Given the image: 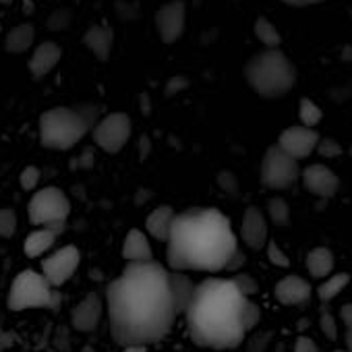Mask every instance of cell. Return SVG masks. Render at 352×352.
I'll list each match as a JSON object with an SVG mask.
<instances>
[{
  "mask_svg": "<svg viewBox=\"0 0 352 352\" xmlns=\"http://www.w3.org/2000/svg\"><path fill=\"white\" fill-rule=\"evenodd\" d=\"M245 79L257 96L276 100L294 87L296 69L280 48H265L245 65Z\"/></svg>",
  "mask_w": 352,
  "mask_h": 352,
  "instance_id": "obj_5",
  "label": "cell"
},
{
  "mask_svg": "<svg viewBox=\"0 0 352 352\" xmlns=\"http://www.w3.org/2000/svg\"><path fill=\"white\" fill-rule=\"evenodd\" d=\"M174 220H176V212L168 206H160L155 208L147 220H145V230L151 239L160 241V243H168L170 239V232H172V226H174Z\"/></svg>",
  "mask_w": 352,
  "mask_h": 352,
  "instance_id": "obj_21",
  "label": "cell"
},
{
  "mask_svg": "<svg viewBox=\"0 0 352 352\" xmlns=\"http://www.w3.org/2000/svg\"><path fill=\"white\" fill-rule=\"evenodd\" d=\"M298 116H300V122H302V126H309V129H315L319 122H321V116H323V112H321V108L313 102V100H309V98H302L300 100V106H298Z\"/></svg>",
  "mask_w": 352,
  "mask_h": 352,
  "instance_id": "obj_26",
  "label": "cell"
},
{
  "mask_svg": "<svg viewBox=\"0 0 352 352\" xmlns=\"http://www.w3.org/2000/svg\"><path fill=\"white\" fill-rule=\"evenodd\" d=\"M102 298L96 292H89L83 296L81 302H77L71 311V325L77 331H94L100 325L102 319Z\"/></svg>",
  "mask_w": 352,
  "mask_h": 352,
  "instance_id": "obj_14",
  "label": "cell"
},
{
  "mask_svg": "<svg viewBox=\"0 0 352 352\" xmlns=\"http://www.w3.org/2000/svg\"><path fill=\"white\" fill-rule=\"evenodd\" d=\"M336 352H348V350H336Z\"/></svg>",
  "mask_w": 352,
  "mask_h": 352,
  "instance_id": "obj_45",
  "label": "cell"
},
{
  "mask_svg": "<svg viewBox=\"0 0 352 352\" xmlns=\"http://www.w3.org/2000/svg\"><path fill=\"white\" fill-rule=\"evenodd\" d=\"M83 44L100 58L106 60L112 50V30L106 25H94L83 36Z\"/></svg>",
  "mask_w": 352,
  "mask_h": 352,
  "instance_id": "obj_22",
  "label": "cell"
},
{
  "mask_svg": "<svg viewBox=\"0 0 352 352\" xmlns=\"http://www.w3.org/2000/svg\"><path fill=\"white\" fill-rule=\"evenodd\" d=\"M60 56H63V50H60L58 44H54V42H44V44H40V46L34 50L32 58H30V71H32V75H34L36 79L46 77V75L58 65Z\"/></svg>",
  "mask_w": 352,
  "mask_h": 352,
  "instance_id": "obj_19",
  "label": "cell"
},
{
  "mask_svg": "<svg viewBox=\"0 0 352 352\" xmlns=\"http://www.w3.org/2000/svg\"><path fill=\"white\" fill-rule=\"evenodd\" d=\"M28 216L36 228L67 224L71 216V201L60 189L44 187V189H38L34 197L30 199Z\"/></svg>",
  "mask_w": 352,
  "mask_h": 352,
  "instance_id": "obj_7",
  "label": "cell"
},
{
  "mask_svg": "<svg viewBox=\"0 0 352 352\" xmlns=\"http://www.w3.org/2000/svg\"><path fill=\"white\" fill-rule=\"evenodd\" d=\"M197 284L185 274V272H170V292L174 300V309L179 315H185L189 305L193 302Z\"/></svg>",
  "mask_w": 352,
  "mask_h": 352,
  "instance_id": "obj_18",
  "label": "cell"
},
{
  "mask_svg": "<svg viewBox=\"0 0 352 352\" xmlns=\"http://www.w3.org/2000/svg\"><path fill=\"white\" fill-rule=\"evenodd\" d=\"M122 257L126 263H149L153 261V251L149 239L141 230H129L122 243Z\"/></svg>",
  "mask_w": 352,
  "mask_h": 352,
  "instance_id": "obj_20",
  "label": "cell"
},
{
  "mask_svg": "<svg viewBox=\"0 0 352 352\" xmlns=\"http://www.w3.org/2000/svg\"><path fill=\"white\" fill-rule=\"evenodd\" d=\"M344 342H346V350H348V352H352V331H346Z\"/></svg>",
  "mask_w": 352,
  "mask_h": 352,
  "instance_id": "obj_43",
  "label": "cell"
},
{
  "mask_svg": "<svg viewBox=\"0 0 352 352\" xmlns=\"http://www.w3.org/2000/svg\"><path fill=\"white\" fill-rule=\"evenodd\" d=\"M98 122L100 118H98L96 106L50 108L40 116V124H38L40 143L46 149H54V151L73 149L77 143L83 141V137L89 131H94Z\"/></svg>",
  "mask_w": 352,
  "mask_h": 352,
  "instance_id": "obj_4",
  "label": "cell"
},
{
  "mask_svg": "<svg viewBox=\"0 0 352 352\" xmlns=\"http://www.w3.org/2000/svg\"><path fill=\"white\" fill-rule=\"evenodd\" d=\"M36 40V30L32 23H21L15 30H11L5 38V50L11 54H23L32 48Z\"/></svg>",
  "mask_w": 352,
  "mask_h": 352,
  "instance_id": "obj_23",
  "label": "cell"
},
{
  "mask_svg": "<svg viewBox=\"0 0 352 352\" xmlns=\"http://www.w3.org/2000/svg\"><path fill=\"white\" fill-rule=\"evenodd\" d=\"M243 263H245V255H243V251L239 249V251H236V255L230 259V263H228V267H226V270H230V272H232V270H239Z\"/></svg>",
  "mask_w": 352,
  "mask_h": 352,
  "instance_id": "obj_40",
  "label": "cell"
},
{
  "mask_svg": "<svg viewBox=\"0 0 352 352\" xmlns=\"http://www.w3.org/2000/svg\"><path fill=\"white\" fill-rule=\"evenodd\" d=\"M298 179H300L298 160L288 155L278 145L267 147L261 160V185L265 189L284 191V189H290Z\"/></svg>",
  "mask_w": 352,
  "mask_h": 352,
  "instance_id": "obj_8",
  "label": "cell"
},
{
  "mask_svg": "<svg viewBox=\"0 0 352 352\" xmlns=\"http://www.w3.org/2000/svg\"><path fill=\"white\" fill-rule=\"evenodd\" d=\"M42 179V172L38 166H25L19 174V185L23 191H36Z\"/></svg>",
  "mask_w": 352,
  "mask_h": 352,
  "instance_id": "obj_30",
  "label": "cell"
},
{
  "mask_svg": "<svg viewBox=\"0 0 352 352\" xmlns=\"http://www.w3.org/2000/svg\"><path fill=\"white\" fill-rule=\"evenodd\" d=\"M241 239L251 249H265L267 247V220L259 208H249L241 222Z\"/></svg>",
  "mask_w": 352,
  "mask_h": 352,
  "instance_id": "obj_15",
  "label": "cell"
},
{
  "mask_svg": "<svg viewBox=\"0 0 352 352\" xmlns=\"http://www.w3.org/2000/svg\"><path fill=\"white\" fill-rule=\"evenodd\" d=\"M267 340H270V333H259V336H255V338L251 340V344H249V352H263Z\"/></svg>",
  "mask_w": 352,
  "mask_h": 352,
  "instance_id": "obj_37",
  "label": "cell"
},
{
  "mask_svg": "<svg viewBox=\"0 0 352 352\" xmlns=\"http://www.w3.org/2000/svg\"><path fill=\"white\" fill-rule=\"evenodd\" d=\"M333 255L329 249L325 247H315L313 251H309L307 255V270L313 278H329L333 272Z\"/></svg>",
  "mask_w": 352,
  "mask_h": 352,
  "instance_id": "obj_24",
  "label": "cell"
},
{
  "mask_svg": "<svg viewBox=\"0 0 352 352\" xmlns=\"http://www.w3.org/2000/svg\"><path fill=\"white\" fill-rule=\"evenodd\" d=\"M348 284H350V276H348V274H344V272H342V274H333V276L325 278L323 284L317 286V296H319V300L329 302V300H333Z\"/></svg>",
  "mask_w": 352,
  "mask_h": 352,
  "instance_id": "obj_25",
  "label": "cell"
},
{
  "mask_svg": "<svg viewBox=\"0 0 352 352\" xmlns=\"http://www.w3.org/2000/svg\"><path fill=\"white\" fill-rule=\"evenodd\" d=\"M122 352H147V346H126Z\"/></svg>",
  "mask_w": 352,
  "mask_h": 352,
  "instance_id": "obj_42",
  "label": "cell"
},
{
  "mask_svg": "<svg viewBox=\"0 0 352 352\" xmlns=\"http://www.w3.org/2000/svg\"><path fill=\"white\" fill-rule=\"evenodd\" d=\"M317 149H319V153H321V155H327V157L340 155V151H342V149H340V145H338V143H333L331 139H329V141H319V147H317Z\"/></svg>",
  "mask_w": 352,
  "mask_h": 352,
  "instance_id": "obj_36",
  "label": "cell"
},
{
  "mask_svg": "<svg viewBox=\"0 0 352 352\" xmlns=\"http://www.w3.org/2000/svg\"><path fill=\"white\" fill-rule=\"evenodd\" d=\"M319 133L315 129L296 124V126H288L280 133L278 137V147L284 149L288 155H292L294 160H305L309 157L317 147H319Z\"/></svg>",
  "mask_w": 352,
  "mask_h": 352,
  "instance_id": "obj_11",
  "label": "cell"
},
{
  "mask_svg": "<svg viewBox=\"0 0 352 352\" xmlns=\"http://www.w3.org/2000/svg\"><path fill=\"white\" fill-rule=\"evenodd\" d=\"M319 325H321V331H323L329 340L336 338V333H338V329H336V319H333V315H331L329 311H323V313H321Z\"/></svg>",
  "mask_w": 352,
  "mask_h": 352,
  "instance_id": "obj_34",
  "label": "cell"
},
{
  "mask_svg": "<svg viewBox=\"0 0 352 352\" xmlns=\"http://www.w3.org/2000/svg\"><path fill=\"white\" fill-rule=\"evenodd\" d=\"M19 218L13 210L0 208V239H11L17 232Z\"/></svg>",
  "mask_w": 352,
  "mask_h": 352,
  "instance_id": "obj_29",
  "label": "cell"
},
{
  "mask_svg": "<svg viewBox=\"0 0 352 352\" xmlns=\"http://www.w3.org/2000/svg\"><path fill=\"white\" fill-rule=\"evenodd\" d=\"M56 288L44 278L42 272L36 270H23L21 274H17L7 294V307L11 311L56 309Z\"/></svg>",
  "mask_w": 352,
  "mask_h": 352,
  "instance_id": "obj_6",
  "label": "cell"
},
{
  "mask_svg": "<svg viewBox=\"0 0 352 352\" xmlns=\"http://www.w3.org/2000/svg\"><path fill=\"white\" fill-rule=\"evenodd\" d=\"M131 118L124 112H110L104 118H100V122L94 126L91 137L96 141V145L108 153H118L131 139Z\"/></svg>",
  "mask_w": 352,
  "mask_h": 352,
  "instance_id": "obj_9",
  "label": "cell"
},
{
  "mask_svg": "<svg viewBox=\"0 0 352 352\" xmlns=\"http://www.w3.org/2000/svg\"><path fill=\"white\" fill-rule=\"evenodd\" d=\"M245 300L247 296H243L234 280L208 278L197 284L193 302L185 313L193 342L214 350L236 348L247 333L243 325Z\"/></svg>",
  "mask_w": 352,
  "mask_h": 352,
  "instance_id": "obj_3",
  "label": "cell"
},
{
  "mask_svg": "<svg viewBox=\"0 0 352 352\" xmlns=\"http://www.w3.org/2000/svg\"><path fill=\"white\" fill-rule=\"evenodd\" d=\"M239 251L230 220L214 208L176 214L166 261L170 272H222Z\"/></svg>",
  "mask_w": 352,
  "mask_h": 352,
  "instance_id": "obj_2",
  "label": "cell"
},
{
  "mask_svg": "<svg viewBox=\"0 0 352 352\" xmlns=\"http://www.w3.org/2000/svg\"><path fill=\"white\" fill-rule=\"evenodd\" d=\"M255 34H257V38L270 48V50H274V48H278L280 46V42H282V38H280V34H278V30L265 19V17H261V19H257V23H255Z\"/></svg>",
  "mask_w": 352,
  "mask_h": 352,
  "instance_id": "obj_27",
  "label": "cell"
},
{
  "mask_svg": "<svg viewBox=\"0 0 352 352\" xmlns=\"http://www.w3.org/2000/svg\"><path fill=\"white\" fill-rule=\"evenodd\" d=\"M0 3H5V5H9V3H11V0H0Z\"/></svg>",
  "mask_w": 352,
  "mask_h": 352,
  "instance_id": "obj_44",
  "label": "cell"
},
{
  "mask_svg": "<svg viewBox=\"0 0 352 352\" xmlns=\"http://www.w3.org/2000/svg\"><path fill=\"white\" fill-rule=\"evenodd\" d=\"M267 214H270L272 222L278 224V226H286V224L290 222V208H288V204H286L284 199H280V197L270 199V204H267Z\"/></svg>",
  "mask_w": 352,
  "mask_h": 352,
  "instance_id": "obj_28",
  "label": "cell"
},
{
  "mask_svg": "<svg viewBox=\"0 0 352 352\" xmlns=\"http://www.w3.org/2000/svg\"><path fill=\"white\" fill-rule=\"evenodd\" d=\"M282 3H286L290 7H311V5L323 3V0H282Z\"/></svg>",
  "mask_w": 352,
  "mask_h": 352,
  "instance_id": "obj_39",
  "label": "cell"
},
{
  "mask_svg": "<svg viewBox=\"0 0 352 352\" xmlns=\"http://www.w3.org/2000/svg\"><path fill=\"white\" fill-rule=\"evenodd\" d=\"M65 230V224H58V226H42V228H36L32 230L25 241H23V253L30 257V259H44L52 247L56 245V239L58 234Z\"/></svg>",
  "mask_w": 352,
  "mask_h": 352,
  "instance_id": "obj_16",
  "label": "cell"
},
{
  "mask_svg": "<svg viewBox=\"0 0 352 352\" xmlns=\"http://www.w3.org/2000/svg\"><path fill=\"white\" fill-rule=\"evenodd\" d=\"M265 249H267V259H270L274 265H278V267H288V265H290L288 255L278 247V243H276V241H270Z\"/></svg>",
  "mask_w": 352,
  "mask_h": 352,
  "instance_id": "obj_32",
  "label": "cell"
},
{
  "mask_svg": "<svg viewBox=\"0 0 352 352\" xmlns=\"http://www.w3.org/2000/svg\"><path fill=\"white\" fill-rule=\"evenodd\" d=\"M274 294H276L278 302H282L284 307L305 305L313 294V286L300 276H286L276 284Z\"/></svg>",
  "mask_w": 352,
  "mask_h": 352,
  "instance_id": "obj_17",
  "label": "cell"
},
{
  "mask_svg": "<svg viewBox=\"0 0 352 352\" xmlns=\"http://www.w3.org/2000/svg\"><path fill=\"white\" fill-rule=\"evenodd\" d=\"M340 317L346 325V331H352V302H348L340 309Z\"/></svg>",
  "mask_w": 352,
  "mask_h": 352,
  "instance_id": "obj_38",
  "label": "cell"
},
{
  "mask_svg": "<svg viewBox=\"0 0 352 352\" xmlns=\"http://www.w3.org/2000/svg\"><path fill=\"white\" fill-rule=\"evenodd\" d=\"M81 263V251L79 247L75 245H65V247H58L56 251L48 253L44 259H42V274L44 278L54 286V288H60L65 286L77 272Z\"/></svg>",
  "mask_w": 352,
  "mask_h": 352,
  "instance_id": "obj_10",
  "label": "cell"
},
{
  "mask_svg": "<svg viewBox=\"0 0 352 352\" xmlns=\"http://www.w3.org/2000/svg\"><path fill=\"white\" fill-rule=\"evenodd\" d=\"M185 3L181 0H174V3H168L164 7H160V11L155 13V25L160 32L162 42L172 44L181 38L183 30H185Z\"/></svg>",
  "mask_w": 352,
  "mask_h": 352,
  "instance_id": "obj_12",
  "label": "cell"
},
{
  "mask_svg": "<svg viewBox=\"0 0 352 352\" xmlns=\"http://www.w3.org/2000/svg\"><path fill=\"white\" fill-rule=\"evenodd\" d=\"M294 352H319V350H317V344H315L311 338L300 336V338L294 342Z\"/></svg>",
  "mask_w": 352,
  "mask_h": 352,
  "instance_id": "obj_35",
  "label": "cell"
},
{
  "mask_svg": "<svg viewBox=\"0 0 352 352\" xmlns=\"http://www.w3.org/2000/svg\"><path fill=\"white\" fill-rule=\"evenodd\" d=\"M259 321H261V309L251 298H247L245 307H243V325H245V329L251 331Z\"/></svg>",
  "mask_w": 352,
  "mask_h": 352,
  "instance_id": "obj_31",
  "label": "cell"
},
{
  "mask_svg": "<svg viewBox=\"0 0 352 352\" xmlns=\"http://www.w3.org/2000/svg\"><path fill=\"white\" fill-rule=\"evenodd\" d=\"M11 344H13V336L9 331H5V329H0V352L7 350Z\"/></svg>",
  "mask_w": 352,
  "mask_h": 352,
  "instance_id": "obj_41",
  "label": "cell"
},
{
  "mask_svg": "<svg viewBox=\"0 0 352 352\" xmlns=\"http://www.w3.org/2000/svg\"><path fill=\"white\" fill-rule=\"evenodd\" d=\"M106 309L110 333L122 348L164 340L179 317L170 292V270L157 261L126 263L106 288Z\"/></svg>",
  "mask_w": 352,
  "mask_h": 352,
  "instance_id": "obj_1",
  "label": "cell"
},
{
  "mask_svg": "<svg viewBox=\"0 0 352 352\" xmlns=\"http://www.w3.org/2000/svg\"><path fill=\"white\" fill-rule=\"evenodd\" d=\"M232 280H234V284L239 286V290L243 292V296H247V298L259 290L257 280H255V278H251V276H247V274H236Z\"/></svg>",
  "mask_w": 352,
  "mask_h": 352,
  "instance_id": "obj_33",
  "label": "cell"
},
{
  "mask_svg": "<svg viewBox=\"0 0 352 352\" xmlns=\"http://www.w3.org/2000/svg\"><path fill=\"white\" fill-rule=\"evenodd\" d=\"M302 185L309 193L317 197H333L340 189V179L325 166V164H311L300 174Z\"/></svg>",
  "mask_w": 352,
  "mask_h": 352,
  "instance_id": "obj_13",
  "label": "cell"
}]
</instances>
